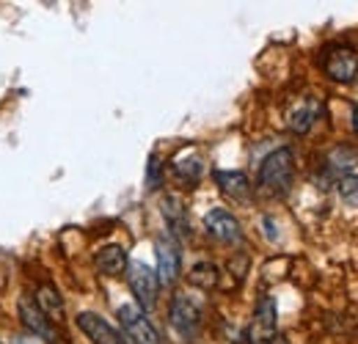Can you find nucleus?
Listing matches in <instances>:
<instances>
[{"label":"nucleus","mask_w":358,"mask_h":344,"mask_svg":"<svg viewBox=\"0 0 358 344\" xmlns=\"http://www.w3.org/2000/svg\"><path fill=\"white\" fill-rule=\"evenodd\" d=\"M163 217L171 229V237H185L190 231V223H187V213L182 207V199L179 196H166L163 199Z\"/></svg>","instance_id":"obj_15"},{"label":"nucleus","mask_w":358,"mask_h":344,"mask_svg":"<svg viewBox=\"0 0 358 344\" xmlns=\"http://www.w3.org/2000/svg\"><path fill=\"white\" fill-rule=\"evenodd\" d=\"M273 344H289V342H287L284 336H275V339H273Z\"/></svg>","instance_id":"obj_22"},{"label":"nucleus","mask_w":358,"mask_h":344,"mask_svg":"<svg viewBox=\"0 0 358 344\" xmlns=\"http://www.w3.org/2000/svg\"><path fill=\"white\" fill-rule=\"evenodd\" d=\"M320 113H322L320 99H314V96H303V99H298V102L289 108V113H287V127L292 129L295 135H306V132L317 124Z\"/></svg>","instance_id":"obj_11"},{"label":"nucleus","mask_w":358,"mask_h":344,"mask_svg":"<svg viewBox=\"0 0 358 344\" xmlns=\"http://www.w3.org/2000/svg\"><path fill=\"white\" fill-rule=\"evenodd\" d=\"M94 264H96V270H99L102 275H110V278H113V275H122V273L127 270L130 259H127V251H124L122 245H105V248L96 251Z\"/></svg>","instance_id":"obj_12"},{"label":"nucleus","mask_w":358,"mask_h":344,"mask_svg":"<svg viewBox=\"0 0 358 344\" xmlns=\"http://www.w3.org/2000/svg\"><path fill=\"white\" fill-rule=\"evenodd\" d=\"M295 182V155L292 149H275L259 166V176L257 185L265 196H287L289 187Z\"/></svg>","instance_id":"obj_1"},{"label":"nucleus","mask_w":358,"mask_h":344,"mask_svg":"<svg viewBox=\"0 0 358 344\" xmlns=\"http://www.w3.org/2000/svg\"><path fill=\"white\" fill-rule=\"evenodd\" d=\"M124 273H127L130 292H133L135 301H138V308H141V311L155 308V306H157V292H160L157 273H155L146 261H141V259H133Z\"/></svg>","instance_id":"obj_2"},{"label":"nucleus","mask_w":358,"mask_h":344,"mask_svg":"<svg viewBox=\"0 0 358 344\" xmlns=\"http://www.w3.org/2000/svg\"><path fill=\"white\" fill-rule=\"evenodd\" d=\"M34 301L39 303V308L45 311L50 320H52V317H61V311H64V301L58 298V292H55L52 287H42Z\"/></svg>","instance_id":"obj_18"},{"label":"nucleus","mask_w":358,"mask_h":344,"mask_svg":"<svg viewBox=\"0 0 358 344\" xmlns=\"http://www.w3.org/2000/svg\"><path fill=\"white\" fill-rule=\"evenodd\" d=\"M278 336V308L275 301L265 295L262 301L257 303L254 311V322L248 328V342L251 344H273V339Z\"/></svg>","instance_id":"obj_6"},{"label":"nucleus","mask_w":358,"mask_h":344,"mask_svg":"<svg viewBox=\"0 0 358 344\" xmlns=\"http://www.w3.org/2000/svg\"><path fill=\"white\" fill-rule=\"evenodd\" d=\"M215 182L221 193L231 201H248L251 199V182L243 171H215Z\"/></svg>","instance_id":"obj_13"},{"label":"nucleus","mask_w":358,"mask_h":344,"mask_svg":"<svg viewBox=\"0 0 358 344\" xmlns=\"http://www.w3.org/2000/svg\"><path fill=\"white\" fill-rule=\"evenodd\" d=\"M353 129H356V135H358V105L353 108Z\"/></svg>","instance_id":"obj_21"},{"label":"nucleus","mask_w":358,"mask_h":344,"mask_svg":"<svg viewBox=\"0 0 358 344\" xmlns=\"http://www.w3.org/2000/svg\"><path fill=\"white\" fill-rule=\"evenodd\" d=\"M78 328L86 334V339H91V344H130L124 334H119L108 320H102L94 311L78 314Z\"/></svg>","instance_id":"obj_10"},{"label":"nucleus","mask_w":358,"mask_h":344,"mask_svg":"<svg viewBox=\"0 0 358 344\" xmlns=\"http://www.w3.org/2000/svg\"><path fill=\"white\" fill-rule=\"evenodd\" d=\"M336 190H339V199H342L345 204L358 207V176L356 173H350V176L339 179V182H336Z\"/></svg>","instance_id":"obj_19"},{"label":"nucleus","mask_w":358,"mask_h":344,"mask_svg":"<svg viewBox=\"0 0 358 344\" xmlns=\"http://www.w3.org/2000/svg\"><path fill=\"white\" fill-rule=\"evenodd\" d=\"M322 69L334 83H353L358 78V52L353 44H331L322 58Z\"/></svg>","instance_id":"obj_3"},{"label":"nucleus","mask_w":358,"mask_h":344,"mask_svg":"<svg viewBox=\"0 0 358 344\" xmlns=\"http://www.w3.org/2000/svg\"><path fill=\"white\" fill-rule=\"evenodd\" d=\"M119 322L124 328V339L130 344H160V336L155 331V325L146 320V314L138 306H119Z\"/></svg>","instance_id":"obj_5"},{"label":"nucleus","mask_w":358,"mask_h":344,"mask_svg":"<svg viewBox=\"0 0 358 344\" xmlns=\"http://www.w3.org/2000/svg\"><path fill=\"white\" fill-rule=\"evenodd\" d=\"M204 229L213 240L224 243V245H237L243 240V229H240V220L226 213V210H210L204 215Z\"/></svg>","instance_id":"obj_9"},{"label":"nucleus","mask_w":358,"mask_h":344,"mask_svg":"<svg viewBox=\"0 0 358 344\" xmlns=\"http://www.w3.org/2000/svg\"><path fill=\"white\" fill-rule=\"evenodd\" d=\"M190 284L196 287V289H204V292H210V289H215L218 287V278H221V273H218V267L213 264V261H199V264H193V270H190Z\"/></svg>","instance_id":"obj_16"},{"label":"nucleus","mask_w":358,"mask_h":344,"mask_svg":"<svg viewBox=\"0 0 358 344\" xmlns=\"http://www.w3.org/2000/svg\"><path fill=\"white\" fill-rule=\"evenodd\" d=\"M155 248H157V281L160 287H174L179 281V273H182V251H179L177 237L171 234H160L155 240Z\"/></svg>","instance_id":"obj_4"},{"label":"nucleus","mask_w":358,"mask_h":344,"mask_svg":"<svg viewBox=\"0 0 358 344\" xmlns=\"http://www.w3.org/2000/svg\"><path fill=\"white\" fill-rule=\"evenodd\" d=\"M146 185H149V190H157V187L163 185V171H160L157 155L149 157V166H146Z\"/></svg>","instance_id":"obj_20"},{"label":"nucleus","mask_w":358,"mask_h":344,"mask_svg":"<svg viewBox=\"0 0 358 344\" xmlns=\"http://www.w3.org/2000/svg\"><path fill=\"white\" fill-rule=\"evenodd\" d=\"M204 171V163L196 157V155H182L174 160V173H177L179 179H185V182H199V176Z\"/></svg>","instance_id":"obj_17"},{"label":"nucleus","mask_w":358,"mask_h":344,"mask_svg":"<svg viewBox=\"0 0 358 344\" xmlns=\"http://www.w3.org/2000/svg\"><path fill=\"white\" fill-rule=\"evenodd\" d=\"M17 311H20L22 325H25L34 336H39V339H45V342H55V339H58V334H55V328H52V320L39 308V303L34 301L31 295H22V298H20Z\"/></svg>","instance_id":"obj_8"},{"label":"nucleus","mask_w":358,"mask_h":344,"mask_svg":"<svg viewBox=\"0 0 358 344\" xmlns=\"http://www.w3.org/2000/svg\"><path fill=\"white\" fill-rule=\"evenodd\" d=\"M169 320H171V328L177 331L179 336H193L196 331H199V325H201V308H199V303L193 301V298H187V295H174V301H171V308H169Z\"/></svg>","instance_id":"obj_7"},{"label":"nucleus","mask_w":358,"mask_h":344,"mask_svg":"<svg viewBox=\"0 0 358 344\" xmlns=\"http://www.w3.org/2000/svg\"><path fill=\"white\" fill-rule=\"evenodd\" d=\"M356 166H358V149H353V146H336V149H331L328 157H325V171L339 176V179L350 176V171H353Z\"/></svg>","instance_id":"obj_14"}]
</instances>
